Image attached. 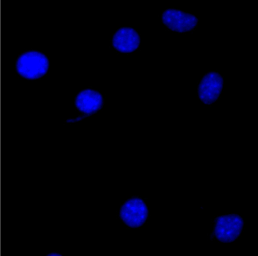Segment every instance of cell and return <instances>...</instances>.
I'll list each match as a JSON object with an SVG mask.
<instances>
[{"instance_id":"obj_1","label":"cell","mask_w":258,"mask_h":256,"mask_svg":"<svg viewBox=\"0 0 258 256\" xmlns=\"http://www.w3.org/2000/svg\"><path fill=\"white\" fill-rule=\"evenodd\" d=\"M49 62L42 52L34 49L25 50L20 53L15 62L17 74L27 80H34L44 76L48 72Z\"/></svg>"},{"instance_id":"obj_2","label":"cell","mask_w":258,"mask_h":256,"mask_svg":"<svg viewBox=\"0 0 258 256\" xmlns=\"http://www.w3.org/2000/svg\"><path fill=\"white\" fill-rule=\"evenodd\" d=\"M243 226L242 218L235 214L219 216L216 220L213 233L217 240L231 242L240 235Z\"/></svg>"},{"instance_id":"obj_3","label":"cell","mask_w":258,"mask_h":256,"mask_svg":"<svg viewBox=\"0 0 258 256\" xmlns=\"http://www.w3.org/2000/svg\"><path fill=\"white\" fill-rule=\"evenodd\" d=\"M161 19L163 24L168 29L179 33L191 31L199 22L196 16L175 9L165 10L161 14Z\"/></svg>"},{"instance_id":"obj_4","label":"cell","mask_w":258,"mask_h":256,"mask_svg":"<svg viewBox=\"0 0 258 256\" xmlns=\"http://www.w3.org/2000/svg\"><path fill=\"white\" fill-rule=\"evenodd\" d=\"M119 216L127 226L138 227L147 219L148 210L143 199L134 197L127 199L121 206Z\"/></svg>"},{"instance_id":"obj_5","label":"cell","mask_w":258,"mask_h":256,"mask_svg":"<svg viewBox=\"0 0 258 256\" xmlns=\"http://www.w3.org/2000/svg\"><path fill=\"white\" fill-rule=\"evenodd\" d=\"M223 78L216 71L205 73L198 87V96L200 101L207 105H212L219 99L223 88Z\"/></svg>"},{"instance_id":"obj_6","label":"cell","mask_w":258,"mask_h":256,"mask_svg":"<svg viewBox=\"0 0 258 256\" xmlns=\"http://www.w3.org/2000/svg\"><path fill=\"white\" fill-rule=\"evenodd\" d=\"M75 105L80 112L90 116L101 109L103 105V98L101 94L96 90L84 89L77 95Z\"/></svg>"},{"instance_id":"obj_7","label":"cell","mask_w":258,"mask_h":256,"mask_svg":"<svg viewBox=\"0 0 258 256\" xmlns=\"http://www.w3.org/2000/svg\"><path fill=\"white\" fill-rule=\"evenodd\" d=\"M112 45L122 53L132 52L139 47L140 37L138 32L131 27H122L118 29L112 38Z\"/></svg>"},{"instance_id":"obj_8","label":"cell","mask_w":258,"mask_h":256,"mask_svg":"<svg viewBox=\"0 0 258 256\" xmlns=\"http://www.w3.org/2000/svg\"><path fill=\"white\" fill-rule=\"evenodd\" d=\"M47 255H61V254L58 253H56L55 252H51L50 253H49L48 254H47Z\"/></svg>"}]
</instances>
